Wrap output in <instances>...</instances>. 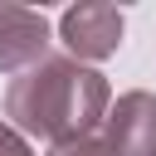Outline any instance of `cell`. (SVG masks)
<instances>
[{
  "mask_svg": "<svg viewBox=\"0 0 156 156\" xmlns=\"http://www.w3.org/2000/svg\"><path fill=\"white\" fill-rule=\"evenodd\" d=\"M107 112V78L73 63V58H39L5 88V117L49 141L93 136V127Z\"/></svg>",
  "mask_w": 156,
  "mask_h": 156,
  "instance_id": "obj_1",
  "label": "cell"
},
{
  "mask_svg": "<svg viewBox=\"0 0 156 156\" xmlns=\"http://www.w3.org/2000/svg\"><path fill=\"white\" fill-rule=\"evenodd\" d=\"M107 156H156V98L151 93H122L117 107L102 117Z\"/></svg>",
  "mask_w": 156,
  "mask_h": 156,
  "instance_id": "obj_2",
  "label": "cell"
},
{
  "mask_svg": "<svg viewBox=\"0 0 156 156\" xmlns=\"http://www.w3.org/2000/svg\"><path fill=\"white\" fill-rule=\"evenodd\" d=\"M58 34L78 58H107L122 44V10L117 5H73V10H63Z\"/></svg>",
  "mask_w": 156,
  "mask_h": 156,
  "instance_id": "obj_3",
  "label": "cell"
},
{
  "mask_svg": "<svg viewBox=\"0 0 156 156\" xmlns=\"http://www.w3.org/2000/svg\"><path fill=\"white\" fill-rule=\"evenodd\" d=\"M49 49V20L24 5H0V73H24Z\"/></svg>",
  "mask_w": 156,
  "mask_h": 156,
  "instance_id": "obj_4",
  "label": "cell"
},
{
  "mask_svg": "<svg viewBox=\"0 0 156 156\" xmlns=\"http://www.w3.org/2000/svg\"><path fill=\"white\" fill-rule=\"evenodd\" d=\"M49 156H107L98 136H73V141H54Z\"/></svg>",
  "mask_w": 156,
  "mask_h": 156,
  "instance_id": "obj_5",
  "label": "cell"
},
{
  "mask_svg": "<svg viewBox=\"0 0 156 156\" xmlns=\"http://www.w3.org/2000/svg\"><path fill=\"white\" fill-rule=\"evenodd\" d=\"M0 156H34V151L24 146V136H20L10 122H0Z\"/></svg>",
  "mask_w": 156,
  "mask_h": 156,
  "instance_id": "obj_6",
  "label": "cell"
}]
</instances>
